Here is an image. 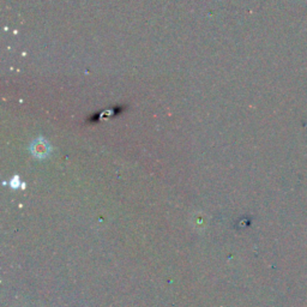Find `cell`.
<instances>
[{
  "instance_id": "obj_2",
  "label": "cell",
  "mask_w": 307,
  "mask_h": 307,
  "mask_svg": "<svg viewBox=\"0 0 307 307\" xmlns=\"http://www.w3.org/2000/svg\"><path fill=\"white\" fill-rule=\"evenodd\" d=\"M10 184H11V186H12V187H13V188H16V187H18V185H19V181H18V178H17V177H15V178H13V179H12V180H11V183H10Z\"/></svg>"
},
{
  "instance_id": "obj_1",
  "label": "cell",
  "mask_w": 307,
  "mask_h": 307,
  "mask_svg": "<svg viewBox=\"0 0 307 307\" xmlns=\"http://www.w3.org/2000/svg\"><path fill=\"white\" fill-rule=\"evenodd\" d=\"M30 150L36 158L43 159L50 154V145H48L47 142H45L42 138H38L35 142H33V144L30 146Z\"/></svg>"
}]
</instances>
